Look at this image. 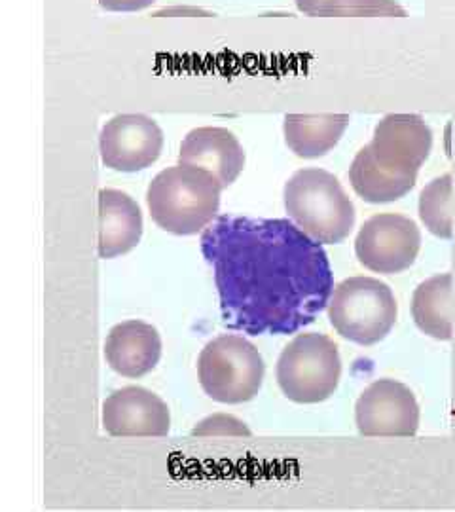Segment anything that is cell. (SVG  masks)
<instances>
[{
    "instance_id": "6da1fadb",
    "label": "cell",
    "mask_w": 455,
    "mask_h": 512,
    "mask_svg": "<svg viewBox=\"0 0 455 512\" xmlns=\"http://www.w3.org/2000/svg\"><path fill=\"white\" fill-rule=\"evenodd\" d=\"M200 243L228 329L294 334L327 310L334 293L330 260L292 220L220 215Z\"/></svg>"
},
{
    "instance_id": "7a4b0ae2",
    "label": "cell",
    "mask_w": 455,
    "mask_h": 512,
    "mask_svg": "<svg viewBox=\"0 0 455 512\" xmlns=\"http://www.w3.org/2000/svg\"><path fill=\"white\" fill-rule=\"evenodd\" d=\"M433 148V131L418 114H387L349 167V183L368 203L397 202L418 181Z\"/></svg>"
},
{
    "instance_id": "3957f363",
    "label": "cell",
    "mask_w": 455,
    "mask_h": 512,
    "mask_svg": "<svg viewBox=\"0 0 455 512\" xmlns=\"http://www.w3.org/2000/svg\"><path fill=\"white\" fill-rule=\"evenodd\" d=\"M222 184L196 165L179 164L160 171L146 190L152 220L169 234L194 236L217 219Z\"/></svg>"
},
{
    "instance_id": "277c9868",
    "label": "cell",
    "mask_w": 455,
    "mask_h": 512,
    "mask_svg": "<svg viewBox=\"0 0 455 512\" xmlns=\"http://www.w3.org/2000/svg\"><path fill=\"white\" fill-rule=\"evenodd\" d=\"M289 219L321 245L342 243L355 226V207L340 181L319 167L300 169L283 192Z\"/></svg>"
},
{
    "instance_id": "5b68a950",
    "label": "cell",
    "mask_w": 455,
    "mask_h": 512,
    "mask_svg": "<svg viewBox=\"0 0 455 512\" xmlns=\"http://www.w3.org/2000/svg\"><path fill=\"white\" fill-rule=\"evenodd\" d=\"M397 300L391 287L374 277H349L334 287L328 319L334 330L353 344L374 346L397 323Z\"/></svg>"
},
{
    "instance_id": "8992f818",
    "label": "cell",
    "mask_w": 455,
    "mask_h": 512,
    "mask_svg": "<svg viewBox=\"0 0 455 512\" xmlns=\"http://www.w3.org/2000/svg\"><path fill=\"white\" fill-rule=\"evenodd\" d=\"M342 359L338 346L319 332L298 334L279 355L275 378L292 403L327 401L338 389Z\"/></svg>"
},
{
    "instance_id": "52a82bcc",
    "label": "cell",
    "mask_w": 455,
    "mask_h": 512,
    "mask_svg": "<svg viewBox=\"0 0 455 512\" xmlns=\"http://www.w3.org/2000/svg\"><path fill=\"white\" fill-rule=\"evenodd\" d=\"M264 372L260 351L237 334H222L211 340L198 359L201 389L217 403L253 401L262 387Z\"/></svg>"
},
{
    "instance_id": "ba28073f",
    "label": "cell",
    "mask_w": 455,
    "mask_h": 512,
    "mask_svg": "<svg viewBox=\"0 0 455 512\" xmlns=\"http://www.w3.org/2000/svg\"><path fill=\"white\" fill-rule=\"evenodd\" d=\"M418 224L404 215L382 213L366 220L355 239V253L364 268L376 274H401L419 255Z\"/></svg>"
},
{
    "instance_id": "9c48e42d",
    "label": "cell",
    "mask_w": 455,
    "mask_h": 512,
    "mask_svg": "<svg viewBox=\"0 0 455 512\" xmlns=\"http://www.w3.org/2000/svg\"><path fill=\"white\" fill-rule=\"evenodd\" d=\"M355 423L364 437H414L419 429L416 395L397 380H378L359 397Z\"/></svg>"
},
{
    "instance_id": "30bf717a",
    "label": "cell",
    "mask_w": 455,
    "mask_h": 512,
    "mask_svg": "<svg viewBox=\"0 0 455 512\" xmlns=\"http://www.w3.org/2000/svg\"><path fill=\"white\" fill-rule=\"evenodd\" d=\"M164 148V131L145 114H118L101 129V162L114 171L135 173L154 164Z\"/></svg>"
},
{
    "instance_id": "8fae6325",
    "label": "cell",
    "mask_w": 455,
    "mask_h": 512,
    "mask_svg": "<svg viewBox=\"0 0 455 512\" xmlns=\"http://www.w3.org/2000/svg\"><path fill=\"white\" fill-rule=\"evenodd\" d=\"M103 429L112 437H165L171 429V414L156 393L128 385L103 403Z\"/></svg>"
},
{
    "instance_id": "7c38bea8",
    "label": "cell",
    "mask_w": 455,
    "mask_h": 512,
    "mask_svg": "<svg viewBox=\"0 0 455 512\" xmlns=\"http://www.w3.org/2000/svg\"><path fill=\"white\" fill-rule=\"evenodd\" d=\"M179 164L201 167L213 173L222 188H228L245 167V152L228 129L196 128L182 141Z\"/></svg>"
},
{
    "instance_id": "4fadbf2b",
    "label": "cell",
    "mask_w": 455,
    "mask_h": 512,
    "mask_svg": "<svg viewBox=\"0 0 455 512\" xmlns=\"http://www.w3.org/2000/svg\"><path fill=\"white\" fill-rule=\"evenodd\" d=\"M105 357L116 374L124 378H143L160 363L162 338L148 323L137 319L124 321L110 330Z\"/></svg>"
},
{
    "instance_id": "5bb4252c",
    "label": "cell",
    "mask_w": 455,
    "mask_h": 512,
    "mask_svg": "<svg viewBox=\"0 0 455 512\" xmlns=\"http://www.w3.org/2000/svg\"><path fill=\"white\" fill-rule=\"evenodd\" d=\"M141 236L143 213L137 202L120 190H99V258L126 255L139 245Z\"/></svg>"
},
{
    "instance_id": "9a60e30c",
    "label": "cell",
    "mask_w": 455,
    "mask_h": 512,
    "mask_svg": "<svg viewBox=\"0 0 455 512\" xmlns=\"http://www.w3.org/2000/svg\"><path fill=\"white\" fill-rule=\"evenodd\" d=\"M349 126V114H287L285 143L298 158H321L336 147Z\"/></svg>"
},
{
    "instance_id": "2e32d148",
    "label": "cell",
    "mask_w": 455,
    "mask_h": 512,
    "mask_svg": "<svg viewBox=\"0 0 455 512\" xmlns=\"http://www.w3.org/2000/svg\"><path fill=\"white\" fill-rule=\"evenodd\" d=\"M454 277L438 274L419 283L412 296V317L421 332L435 340H452L454 325L450 317Z\"/></svg>"
},
{
    "instance_id": "e0dca14e",
    "label": "cell",
    "mask_w": 455,
    "mask_h": 512,
    "mask_svg": "<svg viewBox=\"0 0 455 512\" xmlns=\"http://www.w3.org/2000/svg\"><path fill=\"white\" fill-rule=\"evenodd\" d=\"M298 10L321 18H404L406 10L395 0H294Z\"/></svg>"
},
{
    "instance_id": "ac0fdd59",
    "label": "cell",
    "mask_w": 455,
    "mask_h": 512,
    "mask_svg": "<svg viewBox=\"0 0 455 512\" xmlns=\"http://www.w3.org/2000/svg\"><path fill=\"white\" fill-rule=\"evenodd\" d=\"M452 175H442L427 184L419 194V219L440 239L454 238L452 222Z\"/></svg>"
},
{
    "instance_id": "d6986e66",
    "label": "cell",
    "mask_w": 455,
    "mask_h": 512,
    "mask_svg": "<svg viewBox=\"0 0 455 512\" xmlns=\"http://www.w3.org/2000/svg\"><path fill=\"white\" fill-rule=\"evenodd\" d=\"M194 437H251V429L245 421L228 414H213L201 420L194 429Z\"/></svg>"
},
{
    "instance_id": "ffe728a7",
    "label": "cell",
    "mask_w": 455,
    "mask_h": 512,
    "mask_svg": "<svg viewBox=\"0 0 455 512\" xmlns=\"http://www.w3.org/2000/svg\"><path fill=\"white\" fill-rule=\"evenodd\" d=\"M109 12H139L154 4V0H99Z\"/></svg>"
}]
</instances>
